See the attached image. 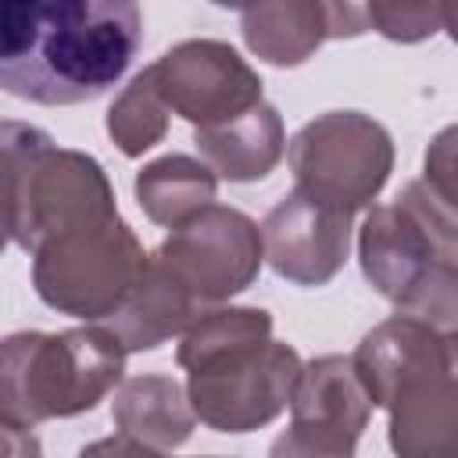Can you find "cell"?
<instances>
[{
  "label": "cell",
  "instance_id": "cell-10",
  "mask_svg": "<svg viewBox=\"0 0 458 458\" xmlns=\"http://www.w3.org/2000/svg\"><path fill=\"white\" fill-rule=\"evenodd\" d=\"M261 240L276 276L297 286H326L347 265L351 218L293 186L265 215Z\"/></svg>",
  "mask_w": 458,
  "mask_h": 458
},
{
  "label": "cell",
  "instance_id": "cell-25",
  "mask_svg": "<svg viewBox=\"0 0 458 458\" xmlns=\"http://www.w3.org/2000/svg\"><path fill=\"white\" fill-rule=\"evenodd\" d=\"M440 14H444V32L458 43V0H451V4H440Z\"/></svg>",
  "mask_w": 458,
  "mask_h": 458
},
{
  "label": "cell",
  "instance_id": "cell-22",
  "mask_svg": "<svg viewBox=\"0 0 458 458\" xmlns=\"http://www.w3.org/2000/svg\"><path fill=\"white\" fill-rule=\"evenodd\" d=\"M422 179L437 186L444 197L458 200V122L440 129L422 157Z\"/></svg>",
  "mask_w": 458,
  "mask_h": 458
},
{
  "label": "cell",
  "instance_id": "cell-17",
  "mask_svg": "<svg viewBox=\"0 0 458 458\" xmlns=\"http://www.w3.org/2000/svg\"><path fill=\"white\" fill-rule=\"evenodd\" d=\"M168 114L172 111L157 89V75L147 64L122 86L114 104L107 107V136L125 157H143L147 150H154L165 140Z\"/></svg>",
  "mask_w": 458,
  "mask_h": 458
},
{
  "label": "cell",
  "instance_id": "cell-1",
  "mask_svg": "<svg viewBox=\"0 0 458 458\" xmlns=\"http://www.w3.org/2000/svg\"><path fill=\"white\" fill-rule=\"evenodd\" d=\"M143 43L132 0H7L0 7V86L29 104L104 97Z\"/></svg>",
  "mask_w": 458,
  "mask_h": 458
},
{
  "label": "cell",
  "instance_id": "cell-2",
  "mask_svg": "<svg viewBox=\"0 0 458 458\" xmlns=\"http://www.w3.org/2000/svg\"><path fill=\"white\" fill-rule=\"evenodd\" d=\"M186 397L215 433H254L276 422L301 383L304 361L286 340H272V315L247 304L208 308L179 340Z\"/></svg>",
  "mask_w": 458,
  "mask_h": 458
},
{
  "label": "cell",
  "instance_id": "cell-20",
  "mask_svg": "<svg viewBox=\"0 0 458 458\" xmlns=\"http://www.w3.org/2000/svg\"><path fill=\"white\" fill-rule=\"evenodd\" d=\"M397 204L426 229V236L433 240V247L440 250V258H447V261L458 265V200L444 197L426 179H411L397 193Z\"/></svg>",
  "mask_w": 458,
  "mask_h": 458
},
{
  "label": "cell",
  "instance_id": "cell-23",
  "mask_svg": "<svg viewBox=\"0 0 458 458\" xmlns=\"http://www.w3.org/2000/svg\"><path fill=\"white\" fill-rule=\"evenodd\" d=\"M75 458H168V454L165 451H154V447H147V444H140V440H132L125 433H114V437H104V440L86 444Z\"/></svg>",
  "mask_w": 458,
  "mask_h": 458
},
{
  "label": "cell",
  "instance_id": "cell-5",
  "mask_svg": "<svg viewBox=\"0 0 458 458\" xmlns=\"http://www.w3.org/2000/svg\"><path fill=\"white\" fill-rule=\"evenodd\" d=\"M0 143L7 172V236L25 254H36L64 229L118 215L114 186L97 157L57 147L29 122H4Z\"/></svg>",
  "mask_w": 458,
  "mask_h": 458
},
{
  "label": "cell",
  "instance_id": "cell-19",
  "mask_svg": "<svg viewBox=\"0 0 458 458\" xmlns=\"http://www.w3.org/2000/svg\"><path fill=\"white\" fill-rule=\"evenodd\" d=\"M361 433L308 419V415H290V426L272 440L268 458H354Z\"/></svg>",
  "mask_w": 458,
  "mask_h": 458
},
{
  "label": "cell",
  "instance_id": "cell-7",
  "mask_svg": "<svg viewBox=\"0 0 458 458\" xmlns=\"http://www.w3.org/2000/svg\"><path fill=\"white\" fill-rule=\"evenodd\" d=\"M286 161L297 190L354 218L376 204L394 172V136L361 111H326L297 129Z\"/></svg>",
  "mask_w": 458,
  "mask_h": 458
},
{
  "label": "cell",
  "instance_id": "cell-15",
  "mask_svg": "<svg viewBox=\"0 0 458 458\" xmlns=\"http://www.w3.org/2000/svg\"><path fill=\"white\" fill-rule=\"evenodd\" d=\"M114 429L154 447V451H175L193 437L197 415L186 397V386L172 376L147 372L132 376L114 390L111 401Z\"/></svg>",
  "mask_w": 458,
  "mask_h": 458
},
{
  "label": "cell",
  "instance_id": "cell-8",
  "mask_svg": "<svg viewBox=\"0 0 458 458\" xmlns=\"http://www.w3.org/2000/svg\"><path fill=\"white\" fill-rule=\"evenodd\" d=\"M154 258L204 308H218L254 286L265 265V240L250 215L229 204H211L172 229Z\"/></svg>",
  "mask_w": 458,
  "mask_h": 458
},
{
  "label": "cell",
  "instance_id": "cell-3",
  "mask_svg": "<svg viewBox=\"0 0 458 458\" xmlns=\"http://www.w3.org/2000/svg\"><path fill=\"white\" fill-rule=\"evenodd\" d=\"M397 458H458V333L390 315L351 354Z\"/></svg>",
  "mask_w": 458,
  "mask_h": 458
},
{
  "label": "cell",
  "instance_id": "cell-12",
  "mask_svg": "<svg viewBox=\"0 0 458 458\" xmlns=\"http://www.w3.org/2000/svg\"><path fill=\"white\" fill-rule=\"evenodd\" d=\"M358 261L372 290L397 308L408 290L422 279V272L447 258H440L426 229L394 200L372 204L365 211L358 229Z\"/></svg>",
  "mask_w": 458,
  "mask_h": 458
},
{
  "label": "cell",
  "instance_id": "cell-24",
  "mask_svg": "<svg viewBox=\"0 0 458 458\" xmlns=\"http://www.w3.org/2000/svg\"><path fill=\"white\" fill-rule=\"evenodd\" d=\"M4 444H7V458H39V440L32 437V429L4 426Z\"/></svg>",
  "mask_w": 458,
  "mask_h": 458
},
{
  "label": "cell",
  "instance_id": "cell-21",
  "mask_svg": "<svg viewBox=\"0 0 458 458\" xmlns=\"http://www.w3.org/2000/svg\"><path fill=\"white\" fill-rule=\"evenodd\" d=\"M365 11H369V29H376L394 43H422L444 29V14L437 0H422V4L372 0L365 4Z\"/></svg>",
  "mask_w": 458,
  "mask_h": 458
},
{
  "label": "cell",
  "instance_id": "cell-11",
  "mask_svg": "<svg viewBox=\"0 0 458 458\" xmlns=\"http://www.w3.org/2000/svg\"><path fill=\"white\" fill-rule=\"evenodd\" d=\"M247 50L272 68L304 64L326 39H354L369 32L365 4L333 0H265L240 7Z\"/></svg>",
  "mask_w": 458,
  "mask_h": 458
},
{
  "label": "cell",
  "instance_id": "cell-4",
  "mask_svg": "<svg viewBox=\"0 0 458 458\" xmlns=\"http://www.w3.org/2000/svg\"><path fill=\"white\" fill-rule=\"evenodd\" d=\"M129 351L107 326L11 333L0 369V422L32 429L47 419L93 411L122 386Z\"/></svg>",
  "mask_w": 458,
  "mask_h": 458
},
{
  "label": "cell",
  "instance_id": "cell-16",
  "mask_svg": "<svg viewBox=\"0 0 458 458\" xmlns=\"http://www.w3.org/2000/svg\"><path fill=\"white\" fill-rule=\"evenodd\" d=\"M132 193H136V204L143 208V215L154 225L179 229L182 222H190L193 215H200L204 208L215 204L218 175L200 157L165 154V157L147 161L136 172Z\"/></svg>",
  "mask_w": 458,
  "mask_h": 458
},
{
  "label": "cell",
  "instance_id": "cell-13",
  "mask_svg": "<svg viewBox=\"0 0 458 458\" xmlns=\"http://www.w3.org/2000/svg\"><path fill=\"white\" fill-rule=\"evenodd\" d=\"M208 308L150 254V265L132 297L100 326H107L129 354L154 351L172 336H182Z\"/></svg>",
  "mask_w": 458,
  "mask_h": 458
},
{
  "label": "cell",
  "instance_id": "cell-18",
  "mask_svg": "<svg viewBox=\"0 0 458 458\" xmlns=\"http://www.w3.org/2000/svg\"><path fill=\"white\" fill-rule=\"evenodd\" d=\"M397 315L419 318L437 333H458V265L437 261L397 304Z\"/></svg>",
  "mask_w": 458,
  "mask_h": 458
},
{
  "label": "cell",
  "instance_id": "cell-14",
  "mask_svg": "<svg viewBox=\"0 0 458 458\" xmlns=\"http://www.w3.org/2000/svg\"><path fill=\"white\" fill-rule=\"evenodd\" d=\"M193 143L200 150V161L229 182H258L286 154V129L283 114L272 104H258L247 114L215 125V129H193Z\"/></svg>",
  "mask_w": 458,
  "mask_h": 458
},
{
  "label": "cell",
  "instance_id": "cell-6",
  "mask_svg": "<svg viewBox=\"0 0 458 458\" xmlns=\"http://www.w3.org/2000/svg\"><path fill=\"white\" fill-rule=\"evenodd\" d=\"M150 254L122 215L93 218L50 236L32 254L36 297L86 326L107 322L140 286Z\"/></svg>",
  "mask_w": 458,
  "mask_h": 458
},
{
  "label": "cell",
  "instance_id": "cell-9",
  "mask_svg": "<svg viewBox=\"0 0 458 458\" xmlns=\"http://www.w3.org/2000/svg\"><path fill=\"white\" fill-rule=\"evenodd\" d=\"M157 89L172 114L193 129L225 125L261 104V75L222 39H182L154 64Z\"/></svg>",
  "mask_w": 458,
  "mask_h": 458
}]
</instances>
